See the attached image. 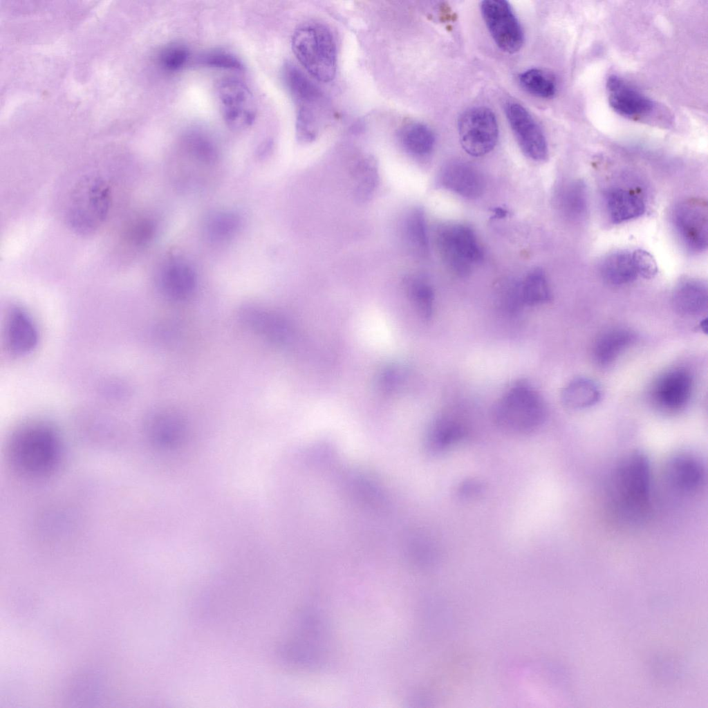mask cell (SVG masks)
Segmentation results:
<instances>
[{
  "label": "cell",
  "instance_id": "obj_34",
  "mask_svg": "<svg viewBox=\"0 0 708 708\" xmlns=\"http://www.w3.org/2000/svg\"><path fill=\"white\" fill-rule=\"evenodd\" d=\"M357 192L360 196L366 198L371 194L378 183V173L373 160L366 159L356 167Z\"/></svg>",
  "mask_w": 708,
  "mask_h": 708
},
{
  "label": "cell",
  "instance_id": "obj_1",
  "mask_svg": "<svg viewBox=\"0 0 708 708\" xmlns=\"http://www.w3.org/2000/svg\"><path fill=\"white\" fill-rule=\"evenodd\" d=\"M651 471L648 457L633 451L622 458L608 476L606 503L610 515L618 523L637 525L651 509Z\"/></svg>",
  "mask_w": 708,
  "mask_h": 708
},
{
  "label": "cell",
  "instance_id": "obj_12",
  "mask_svg": "<svg viewBox=\"0 0 708 708\" xmlns=\"http://www.w3.org/2000/svg\"><path fill=\"white\" fill-rule=\"evenodd\" d=\"M692 389L690 373L684 369L676 368L664 373L655 381L650 395L653 403L660 410L676 413L688 404Z\"/></svg>",
  "mask_w": 708,
  "mask_h": 708
},
{
  "label": "cell",
  "instance_id": "obj_27",
  "mask_svg": "<svg viewBox=\"0 0 708 708\" xmlns=\"http://www.w3.org/2000/svg\"><path fill=\"white\" fill-rule=\"evenodd\" d=\"M404 235L412 252L420 257L428 255L429 245L426 222L420 208H415L408 214L404 223Z\"/></svg>",
  "mask_w": 708,
  "mask_h": 708
},
{
  "label": "cell",
  "instance_id": "obj_14",
  "mask_svg": "<svg viewBox=\"0 0 708 708\" xmlns=\"http://www.w3.org/2000/svg\"><path fill=\"white\" fill-rule=\"evenodd\" d=\"M439 185L469 199L481 196L485 187L483 174L473 165L460 160L447 163L440 170Z\"/></svg>",
  "mask_w": 708,
  "mask_h": 708
},
{
  "label": "cell",
  "instance_id": "obj_29",
  "mask_svg": "<svg viewBox=\"0 0 708 708\" xmlns=\"http://www.w3.org/2000/svg\"><path fill=\"white\" fill-rule=\"evenodd\" d=\"M521 86L528 93L541 98H551L557 91L553 76L540 68H530L519 76Z\"/></svg>",
  "mask_w": 708,
  "mask_h": 708
},
{
  "label": "cell",
  "instance_id": "obj_19",
  "mask_svg": "<svg viewBox=\"0 0 708 708\" xmlns=\"http://www.w3.org/2000/svg\"><path fill=\"white\" fill-rule=\"evenodd\" d=\"M606 207L613 223H622L642 216L645 212L642 198L631 190L613 188L605 194Z\"/></svg>",
  "mask_w": 708,
  "mask_h": 708
},
{
  "label": "cell",
  "instance_id": "obj_35",
  "mask_svg": "<svg viewBox=\"0 0 708 708\" xmlns=\"http://www.w3.org/2000/svg\"><path fill=\"white\" fill-rule=\"evenodd\" d=\"M412 295L422 315L429 318L433 310L434 292L430 286L424 281L418 279L412 282Z\"/></svg>",
  "mask_w": 708,
  "mask_h": 708
},
{
  "label": "cell",
  "instance_id": "obj_32",
  "mask_svg": "<svg viewBox=\"0 0 708 708\" xmlns=\"http://www.w3.org/2000/svg\"><path fill=\"white\" fill-rule=\"evenodd\" d=\"M198 62L208 67L242 71L244 66L242 62L233 53L225 50H212L203 53L198 58Z\"/></svg>",
  "mask_w": 708,
  "mask_h": 708
},
{
  "label": "cell",
  "instance_id": "obj_17",
  "mask_svg": "<svg viewBox=\"0 0 708 708\" xmlns=\"http://www.w3.org/2000/svg\"><path fill=\"white\" fill-rule=\"evenodd\" d=\"M469 433L467 422L458 415L444 413L431 425L427 439L428 450L443 453L465 439Z\"/></svg>",
  "mask_w": 708,
  "mask_h": 708
},
{
  "label": "cell",
  "instance_id": "obj_9",
  "mask_svg": "<svg viewBox=\"0 0 708 708\" xmlns=\"http://www.w3.org/2000/svg\"><path fill=\"white\" fill-rule=\"evenodd\" d=\"M671 221L675 232L689 252H700L707 247L708 209L706 201L691 198L673 209Z\"/></svg>",
  "mask_w": 708,
  "mask_h": 708
},
{
  "label": "cell",
  "instance_id": "obj_39",
  "mask_svg": "<svg viewBox=\"0 0 708 708\" xmlns=\"http://www.w3.org/2000/svg\"><path fill=\"white\" fill-rule=\"evenodd\" d=\"M492 211L494 213L493 218H503L508 214L507 211L501 207H496Z\"/></svg>",
  "mask_w": 708,
  "mask_h": 708
},
{
  "label": "cell",
  "instance_id": "obj_24",
  "mask_svg": "<svg viewBox=\"0 0 708 708\" xmlns=\"http://www.w3.org/2000/svg\"><path fill=\"white\" fill-rule=\"evenodd\" d=\"M601 398L597 384L585 378H577L568 383L561 391L562 403L571 409H583L596 404Z\"/></svg>",
  "mask_w": 708,
  "mask_h": 708
},
{
  "label": "cell",
  "instance_id": "obj_21",
  "mask_svg": "<svg viewBox=\"0 0 708 708\" xmlns=\"http://www.w3.org/2000/svg\"><path fill=\"white\" fill-rule=\"evenodd\" d=\"M163 291L170 297L184 299L194 289L196 277L193 270L183 263H174L167 266L160 277Z\"/></svg>",
  "mask_w": 708,
  "mask_h": 708
},
{
  "label": "cell",
  "instance_id": "obj_36",
  "mask_svg": "<svg viewBox=\"0 0 708 708\" xmlns=\"http://www.w3.org/2000/svg\"><path fill=\"white\" fill-rule=\"evenodd\" d=\"M632 257L638 276L651 279L657 274L656 261L649 252L637 249L632 252Z\"/></svg>",
  "mask_w": 708,
  "mask_h": 708
},
{
  "label": "cell",
  "instance_id": "obj_8",
  "mask_svg": "<svg viewBox=\"0 0 708 708\" xmlns=\"http://www.w3.org/2000/svg\"><path fill=\"white\" fill-rule=\"evenodd\" d=\"M216 95L222 117L230 129L243 131L252 125L257 104L245 82L234 77L223 78L217 84Z\"/></svg>",
  "mask_w": 708,
  "mask_h": 708
},
{
  "label": "cell",
  "instance_id": "obj_15",
  "mask_svg": "<svg viewBox=\"0 0 708 708\" xmlns=\"http://www.w3.org/2000/svg\"><path fill=\"white\" fill-rule=\"evenodd\" d=\"M606 86L611 107L621 115L639 117L654 107L651 99L617 75L608 77Z\"/></svg>",
  "mask_w": 708,
  "mask_h": 708
},
{
  "label": "cell",
  "instance_id": "obj_23",
  "mask_svg": "<svg viewBox=\"0 0 708 708\" xmlns=\"http://www.w3.org/2000/svg\"><path fill=\"white\" fill-rule=\"evenodd\" d=\"M239 316L247 326L274 341L281 340L285 331L281 320L262 307L246 306L240 310Z\"/></svg>",
  "mask_w": 708,
  "mask_h": 708
},
{
  "label": "cell",
  "instance_id": "obj_5",
  "mask_svg": "<svg viewBox=\"0 0 708 708\" xmlns=\"http://www.w3.org/2000/svg\"><path fill=\"white\" fill-rule=\"evenodd\" d=\"M111 203L109 185L99 176L81 180L71 194L67 220L71 227L80 234L97 230L107 218Z\"/></svg>",
  "mask_w": 708,
  "mask_h": 708
},
{
  "label": "cell",
  "instance_id": "obj_20",
  "mask_svg": "<svg viewBox=\"0 0 708 708\" xmlns=\"http://www.w3.org/2000/svg\"><path fill=\"white\" fill-rule=\"evenodd\" d=\"M635 334L624 328H615L603 333L596 340L593 355L601 366L611 365L635 340Z\"/></svg>",
  "mask_w": 708,
  "mask_h": 708
},
{
  "label": "cell",
  "instance_id": "obj_3",
  "mask_svg": "<svg viewBox=\"0 0 708 708\" xmlns=\"http://www.w3.org/2000/svg\"><path fill=\"white\" fill-rule=\"evenodd\" d=\"M292 51L307 72L322 82L331 81L337 69V48L330 30L324 24L310 21L295 30Z\"/></svg>",
  "mask_w": 708,
  "mask_h": 708
},
{
  "label": "cell",
  "instance_id": "obj_37",
  "mask_svg": "<svg viewBox=\"0 0 708 708\" xmlns=\"http://www.w3.org/2000/svg\"><path fill=\"white\" fill-rule=\"evenodd\" d=\"M188 147L191 153L202 162L209 164L216 159L215 149L205 140H194L189 143Z\"/></svg>",
  "mask_w": 708,
  "mask_h": 708
},
{
  "label": "cell",
  "instance_id": "obj_18",
  "mask_svg": "<svg viewBox=\"0 0 708 708\" xmlns=\"http://www.w3.org/2000/svg\"><path fill=\"white\" fill-rule=\"evenodd\" d=\"M707 288L702 281L686 279L676 286L672 304L677 313L683 315H697L707 307Z\"/></svg>",
  "mask_w": 708,
  "mask_h": 708
},
{
  "label": "cell",
  "instance_id": "obj_10",
  "mask_svg": "<svg viewBox=\"0 0 708 708\" xmlns=\"http://www.w3.org/2000/svg\"><path fill=\"white\" fill-rule=\"evenodd\" d=\"M481 12L492 38L501 50L514 53L521 49L524 40L523 31L507 1H483Z\"/></svg>",
  "mask_w": 708,
  "mask_h": 708
},
{
  "label": "cell",
  "instance_id": "obj_30",
  "mask_svg": "<svg viewBox=\"0 0 708 708\" xmlns=\"http://www.w3.org/2000/svg\"><path fill=\"white\" fill-rule=\"evenodd\" d=\"M240 224L239 216L230 212H219L212 216L207 223V232L213 241H223L232 236Z\"/></svg>",
  "mask_w": 708,
  "mask_h": 708
},
{
  "label": "cell",
  "instance_id": "obj_38",
  "mask_svg": "<svg viewBox=\"0 0 708 708\" xmlns=\"http://www.w3.org/2000/svg\"><path fill=\"white\" fill-rule=\"evenodd\" d=\"M483 489L482 484L476 480H468L463 482L458 488L460 496L463 498H472L479 494Z\"/></svg>",
  "mask_w": 708,
  "mask_h": 708
},
{
  "label": "cell",
  "instance_id": "obj_11",
  "mask_svg": "<svg viewBox=\"0 0 708 708\" xmlns=\"http://www.w3.org/2000/svg\"><path fill=\"white\" fill-rule=\"evenodd\" d=\"M505 114L517 143L523 153L536 161L548 156V147L543 130L530 112L516 102L507 103Z\"/></svg>",
  "mask_w": 708,
  "mask_h": 708
},
{
  "label": "cell",
  "instance_id": "obj_16",
  "mask_svg": "<svg viewBox=\"0 0 708 708\" xmlns=\"http://www.w3.org/2000/svg\"><path fill=\"white\" fill-rule=\"evenodd\" d=\"M5 337L8 352L14 356L21 357L35 348L39 333L29 315L22 308L15 306L8 313Z\"/></svg>",
  "mask_w": 708,
  "mask_h": 708
},
{
  "label": "cell",
  "instance_id": "obj_22",
  "mask_svg": "<svg viewBox=\"0 0 708 708\" xmlns=\"http://www.w3.org/2000/svg\"><path fill=\"white\" fill-rule=\"evenodd\" d=\"M600 274L609 284L620 286L634 281L637 277L632 252L618 251L607 255L600 265Z\"/></svg>",
  "mask_w": 708,
  "mask_h": 708
},
{
  "label": "cell",
  "instance_id": "obj_31",
  "mask_svg": "<svg viewBox=\"0 0 708 708\" xmlns=\"http://www.w3.org/2000/svg\"><path fill=\"white\" fill-rule=\"evenodd\" d=\"M496 304L508 314H516L524 306L521 293V283L509 281L499 287Z\"/></svg>",
  "mask_w": 708,
  "mask_h": 708
},
{
  "label": "cell",
  "instance_id": "obj_25",
  "mask_svg": "<svg viewBox=\"0 0 708 708\" xmlns=\"http://www.w3.org/2000/svg\"><path fill=\"white\" fill-rule=\"evenodd\" d=\"M404 148L410 153L424 156L429 154L435 145V136L431 129L420 122L405 124L399 133Z\"/></svg>",
  "mask_w": 708,
  "mask_h": 708
},
{
  "label": "cell",
  "instance_id": "obj_6",
  "mask_svg": "<svg viewBox=\"0 0 708 708\" xmlns=\"http://www.w3.org/2000/svg\"><path fill=\"white\" fill-rule=\"evenodd\" d=\"M436 244L445 264L460 277L467 275L473 266L483 259V252L475 233L465 225L440 226L436 233Z\"/></svg>",
  "mask_w": 708,
  "mask_h": 708
},
{
  "label": "cell",
  "instance_id": "obj_2",
  "mask_svg": "<svg viewBox=\"0 0 708 708\" xmlns=\"http://www.w3.org/2000/svg\"><path fill=\"white\" fill-rule=\"evenodd\" d=\"M546 415L543 398L523 380L512 384L492 409L494 423L502 430L514 434L534 431L543 424Z\"/></svg>",
  "mask_w": 708,
  "mask_h": 708
},
{
  "label": "cell",
  "instance_id": "obj_4",
  "mask_svg": "<svg viewBox=\"0 0 708 708\" xmlns=\"http://www.w3.org/2000/svg\"><path fill=\"white\" fill-rule=\"evenodd\" d=\"M10 453L15 467L25 474L38 476L50 472L60 454L59 439L48 427L28 425L12 437Z\"/></svg>",
  "mask_w": 708,
  "mask_h": 708
},
{
  "label": "cell",
  "instance_id": "obj_7",
  "mask_svg": "<svg viewBox=\"0 0 708 708\" xmlns=\"http://www.w3.org/2000/svg\"><path fill=\"white\" fill-rule=\"evenodd\" d=\"M460 142L470 156L479 157L490 152L499 139V126L493 111L476 106L464 111L458 120Z\"/></svg>",
  "mask_w": 708,
  "mask_h": 708
},
{
  "label": "cell",
  "instance_id": "obj_13",
  "mask_svg": "<svg viewBox=\"0 0 708 708\" xmlns=\"http://www.w3.org/2000/svg\"><path fill=\"white\" fill-rule=\"evenodd\" d=\"M664 476L667 484L676 493L693 495L702 487L705 481V469L702 460L696 455L681 452L667 462Z\"/></svg>",
  "mask_w": 708,
  "mask_h": 708
},
{
  "label": "cell",
  "instance_id": "obj_33",
  "mask_svg": "<svg viewBox=\"0 0 708 708\" xmlns=\"http://www.w3.org/2000/svg\"><path fill=\"white\" fill-rule=\"evenodd\" d=\"M189 57L190 53L187 46L174 43L168 45L160 52L159 62L165 70L174 72L183 68Z\"/></svg>",
  "mask_w": 708,
  "mask_h": 708
},
{
  "label": "cell",
  "instance_id": "obj_26",
  "mask_svg": "<svg viewBox=\"0 0 708 708\" xmlns=\"http://www.w3.org/2000/svg\"><path fill=\"white\" fill-rule=\"evenodd\" d=\"M558 202L560 209L567 218H583L588 209V194L584 183L577 180L566 186L561 190Z\"/></svg>",
  "mask_w": 708,
  "mask_h": 708
},
{
  "label": "cell",
  "instance_id": "obj_28",
  "mask_svg": "<svg viewBox=\"0 0 708 708\" xmlns=\"http://www.w3.org/2000/svg\"><path fill=\"white\" fill-rule=\"evenodd\" d=\"M521 293L524 306H536L550 301V287L542 270L537 268L527 274L521 283Z\"/></svg>",
  "mask_w": 708,
  "mask_h": 708
}]
</instances>
